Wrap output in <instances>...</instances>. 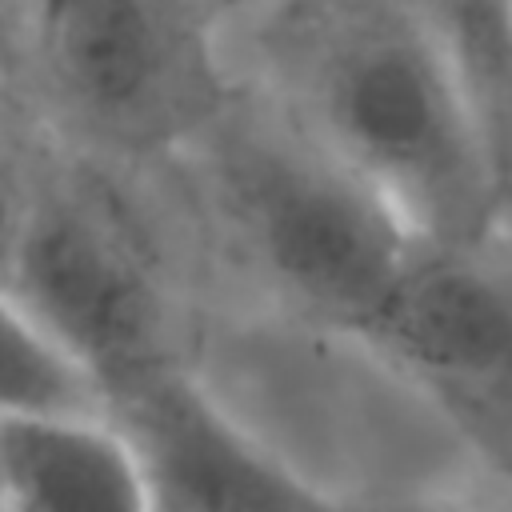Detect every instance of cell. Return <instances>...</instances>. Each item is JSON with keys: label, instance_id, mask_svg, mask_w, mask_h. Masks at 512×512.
Segmentation results:
<instances>
[{"label": "cell", "instance_id": "2", "mask_svg": "<svg viewBox=\"0 0 512 512\" xmlns=\"http://www.w3.org/2000/svg\"><path fill=\"white\" fill-rule=\"evenodd\" d=\"M236 260L296 320L364 344L428 244L368 180L252 88L176 156Z\"/></svg>", "mask_w": 512, "mask_h": 512}, {"label": "cell", "instance_id": "4", "mask_svg": "<svg viewBox=\"0 0 512 512\" xmlns=\"http://www.w3.org/2000/svg\"><path fill=\"white\" fill-rule=\"evenodd\" d=\"M36 152L8 188L0 300L76 348L116 400L152 372L184 360L172 300L148 236L88 160L28 128Z\"/></svg>", "mask_w": 512, "mask_h": 512}, {"label": "cell", "instance_id": "9", "mask_svg": "<svg viewBox=\"0 0 512 512\" xmlns=\"http://www.w3.org/2000/svg\"><path fill=\"white\" fill-rule=\"evenodd\" d=\"M456 56L512 176V0H416Z\"/></svg>", "mask_w": 512, "mask_h": 512}, {"label": "cell", "instance_id": "11", "mask_svg": "<svg viewBox=\"0 0 512 512\" xmlns=\"http://www.w3.org/2000/svg\"><path fill=\"white\" fill-rule=\"evenodd\" d=\"M200 4H204L216 20H228L232 12H236V16H248V12H252V8H260L264 0H200Z\"/></svg>", "mask_w": 512, "mask_h": 512}, {"label": "cell", "instance_id": "5", "mask_svg": "<svg viewBox=\"0 0 512 512\" xmlns=\"http://www.w3.org/2000/svg\"><path fill=\"white\" fill-rule=\"evenodd\" d=\"M360 348L512 448V276L492 248L428 240Z\"/></svg>", "mask_w": 512, "mask_h": 512}, {"label": "cell", "instance_id": "6", "mask_svg": "<svg viewBox=\"0 0 512 512\" xmlns=\"http://www.w3.org/2000/svg\"><path fill=\"white\" fill-rule=\"evenodd\" d=\"M112 416L148 464L156 512H360L244 428L184 360L128 388Z\"/></svg>", "mask_w": 512, "mask_h": 512}, {"label": "cell", "instance_id": "1", "mask_svg": "<svg viewBox=\"0 0 512 512\" xmlns=\"http://www.w3.org/2000/svg\"><path fill=\"white\" fill-rule=\"evenodd\" d=\"M236 76L368 180L424 240L492 248L512 176L416 0H264Z\"/></svg>", "mask_w": 512, "mask_h": 512}, {"label": "cell", "instance_id": "7", "mask_svg": "<svg viewBox=\"0 0 512 512\" xmlns=\"http://www.w3.org/2000/svg\"><path fill=\"white\" fill-rule=\"evenodd\" d=\"M0 512H156V492L116 416H0Z\"/></svg>", "mask_w": 512, "mask_h": 512}, {"label": "cell", "instance_id": "8", "mask_svg": "<svg viewBox=\"0 0 512 512\" xmlns=\"http://www.w3.org/2000/svg\"><path fill=\"white\" fill-rule=\"evenodd\" d=\"M0 416L100 420L112 416V396L76 348H68L60 336L36 324L28 312L4 304Z\"/></svg>", "mask_w": 512, "mask_h": 512}, {"label": "cell", "instance_id": "10", "mask_svg": "<svg viewBox=\"0 0 512 512\" xmlns=\"http://www.w3.org/2000/svg\"><path fill=\"white\" fill-rule=\"evenodd\" d=\"M360 512H492L460 496H380L360 504Z\"/></svg>", "mask_w": 512, "mask_h": 512}, {"label": "cell", "instance_id": "3", "mask_svg": "<svg viewBox=\"0 0 512 512\" xmlns=\"http://www.w3.org/2000/svg\"><path fill=\"white\" fill-rule=\"evenodd\" d=\"M36 132L100 164H172L240 80L200 0H8Z\"/></svg>", "mask_w": 512, "mask_h": 512}]
</instances>
